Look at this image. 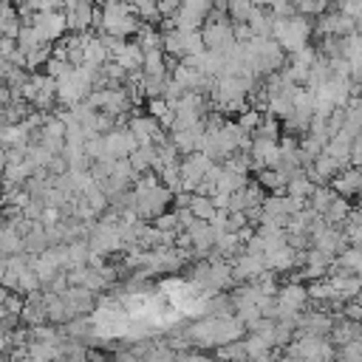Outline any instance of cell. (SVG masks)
Here are the masks:
<instances>
[{"label": "cell", "mask_w": 362, "mask_h": 362, "mask_svg": "<svg viewBox=\"0 0 362 362\" xmlns=\"http://www.w3.org/2000/svg\"><path fill=\"white\" fill-rule=\"evenodd\" d=\"M328 187L339 195V198H354V195H362V170L359 167H345V170H339L331 181H328Z\"/></svg>", "instance_id": "9"}, {"label": "cell", "mask_w": 362, "mask_h": 362, "mask_svg": "<svg viewBox=\"0 0 362 362\" xmlns=\"http://www.w3.org/2000/svg\"><path fill=\"white\" fill-rule=\"evenodd\" d=\"M20 28H23V20H20V14H17V6L0 3V37L17 40Z\"/></svg>", "instance_id": "14"}, {"label": "cell", "mask_w": 362, "mask_h": 362, "mask_svg": "<svg viewBox=\"0 0 362 362\" xmlns=\"http://www.w3.org/2000/svg\"><path fill=\"white\" fill-rule=\"evenodd\" d=\"M85 362H105V359H102V356H96V354H93V356H88V359H85Z\"/></svg>", "instance_id": "25"}, {"label": "cell", "mask_w": 362, "mask_h": 362, "mask_svg": "<svg viewBox=\"0 0 362 362\" xmlns=\"http://www.w3.org/2000/svg\"><path fill=\"white\" fill-rule=\"evenodd\" d=\"M314 34V25L308 17H300L297 11L291 17H272V40L283 48V54H297L308 48V40Z\"/></svg>", "instance_id": "1"}, {"label": "cell", "mask_w": 362, "mask_h": 362, "mask_svg": "<svg viewBox=\"0 0 362 362\" xmlns=\"http://www.w3.org/2000/svg\"><path fill=\"white\" fill-rule=\"evenodd\" d=\"M260 119H263V113L260 110H255V107H243L240 113H238V119H235V124L243 130V133H255L257 130V124H260Z\"/></svg>", "instance_id": "20"}, {"label": "cell", "mask_w": 362, "mask_h": 362, "mask_svg": "<svg viewBox=\"0 0 362 362\" xmlns=\"http://www.w3.org/2000/svg\"><path fill=\"white\" fill-rule=\"evenodd\" d=\"M314 181L303 173V170H297L291 178H288V184H286V195H291V198H300V201H308V195L314 192Z\"/></svg>", "instance_id": "15"}, {"label": "cell", "mask_w": 362, "mask_h": 362, "mask_svg": "<svg viewBox=\"0 0 362 362\" xmlns=\"http://www.w3.org/2000/svg\"><path fill=\"white\" fill-rule=\"evenodd\" d=\"M255 3H226V17L229 23H246L255 14Z\"/></svg>", "instance_id": "21"}, {"label": "cell", "mask_w": 362, "mask_h": 362, "mask_svg": "<svg viewBox=\"0 0 362 362\" xmlns=\"http://www.w3.org/2000/svg\"><path fill=\"white\" fill-rule=\"evenodd\" d=\"M141 59H144V51H141L133 40H127V42L122 45V51H119L110 62H116L124 74H141Z\"/></svg>", "instance_id": "12"}, {"label": "cell", "mask_w": 362, "mask_h": 362, "mask_svg": "<svg viewBox=\"0 0 362 362\" xmlns=\"http://www.w3.org/2000/svg\"><path fill=\"white\" fill-rule=\"evenodd\" d=\"M93 14H96V6L90 3H62L68 34H88V28L93 25Z\"/></svg>", "instance_id": "5"}, {"label": "cell", "mask_w": 362, "mask_h": 362, "mask_svg": "<svg viewBox=\"0 0 362 362\" xmlns=\"http://www.w3.org/2000/svg\"><path fill=\"white\" fill-rule=\"evenodd\" d=\"M189 238V249L198 255V257H206L212 249H215V229L206 223V221H192V226L184 232Z\"/></svg>", "instance_id": "10"}, {"label": "cell", "mask_w": 362, "mask_h": 362, "mask_svg": "<svg viewBox=\"0 0 362 362\" xmlns=\"http://www.w3.org/2000/svg\"><path fill=\"white\" fill-rule=\"evenodd\" d=\"M212 164H215V161H212L209 156H204V153H189V156H184V158L178 161L181 189H184V192H195V187L206 178V173H209Z\"/></svg>", "instance_id": "3"}, {"label": "cell", "mask_w": 362, "mask_h": 362, "mask_svg": "<svg viewBox=\"0 0 362 362\" xmlns=\"http://www.w3.org/2000/svg\"><path fill=\"white\" fill-rule=\"evenodd\" d=\"M331 328H334V317L328 311H308V314H300V322L294 328V337H331Z\"/></svg>", "instance_id": "6"}, {"label": "cell", "mask_w": 362, "mask_h": 362, "mask_svg": "<svg viewBox=\"0 0 362 362\" xmlns=\"http://www.w3.org/2000/svg\"><path fill=\"white\" fill-rule=\"evenodd\" d=\"M294 11L300 14V17H308V14H325L328 11V6L325 3H314V0H305V3H294Z\"/></svg>", "instance_id": "23"}, {"label": "cell", "mask_w": 362, "mask_h": 362, "mask_svg": "<svg viewBox=\"0 0 362 362\" xmlns=\"http://www.w3.org/2000/svg\"><path fill=\"white\" fill-rule=\"evenodd\" d=\"M187 209L192 212L195 221H206V223H209V218L215 215V206H212V201H209L206 195H192V201H189Z\"/></svg>", "instance_id": "19"}, {"label": "cell", "mask_w": 362, "mask_h": 362, "mask_svg": "<svg viewBox=\"0 0 362 362\" xmlns=\"http://www.w3.org/2000/svg\"><path fill=\"white\" fill-rule=\"evenodd\" d=\"M102 141H105V156H107L110 161H124V158H130V153L139 147L124 122H119L107 136H102Z\"/></svg>", "instance_id": "4"}, {"label": "cell", "mask_w": 362, "mask_h": 362, "mask_svg": "<svg viewBox=\"0 0 362 362\" xmlns=\"http://www.w3.org/2000/svg\"><path fill=\"white\" fill-rule=\"evenodd\" d=\"M337 11L345 14V17L356 25V31H362V3H342Z\"/></svg>", "instance_id": "22"}, {"label": "cell", "mask_w": 362, "mask_h": 362, "mask_svg": "<svg viewBox=\"0 0 362 362\" xmlns=\"http://www.w3.org/2000/svg\"><path fill=\"white\" fill-rule=\"evenodd\" d=\"M215 362H249V356H246V348H243V339H238V342H229V345H221V348H215Z\"/></svg>", "instance_id": "18"}, {"label": "cell", "mask_w": 362, "mask_h": 362, "mask_svg": "<svg viewBox=\"0 0 362 362\" xmlns=\"http://www.w3.org/2000/svg\"><path fill=\"white\" fill-rule=\"evenodd\" d=\"M229 266H232V280H238V283H255L266 272L263 257L260 255H246V252H240Z\"/></svg>", "instance_id": "8"}, {"label": "cell", "mask_w": 362, "mask_h": 362, "mask_svg": "<svg viewBox=\"0 0 362 362\" xmlns=\"http://www.w3.org/2000/svg\"><path fill=\"white\" fill-rule=\"evenodd\" d=\"M59 300L65 303L71 320H74V317H82V314H88V311L93 308V294H90L88 288H82V286H68V288L59 294Z\"/></svg>", "instance_id": "11"}, {"label": "cell", "mask_w": 362, "mask_h": 362, "mask_svg": "<svg viewBox=\"0 0 362 362\" xmlns=\"http://www.w3.org/2000/svg\"><path fill=\"white\" fill-rule=\"evenodd\" d=\"M28 25H34V31L40 34V40L48 42V45H51L54 40H59V37L68 31L62 11H42V14H34Z\"/></svg>", "instance_id": "7"}, {"label": "cell", "mask_w": 362, "mask_h": 362, "mask_svg": "<svg viewBox=\"0 0 362 362\" xmlns=\"http://www.w3.org/2000/svg\"><path fill=\"white\" fill-rule=\"evenodd\" d=\"M3 280H6V257H0V288H3Z\"/></svg>", "instance_id": "24"}, {"label": "cell", "mask_w": 362, "mask_h": 362, "mask_svg": "<svg viewBox=\"0 0 362 362\" xmlns=\"http://www.w3.org/2000/svg\"><path fill=\"white\" fill-rule=\"evenodd\" d=\"M359 198H362V195H359Z\"/></svg>", "instance_id": "26"}, {"label": "cell", "mask_w": 362, "mask_h": 362, "mask_svg": "<svg viewBox=\"0 0 362 362\" xmlns=\"http://www.w3.org/2000/svg\"><path fill=\"white\" fill-rule=\"evenodd\" d=\"M337 198V192L328 187V184H317L314 187V192L308 195V201H305V206L314 212V215H322L328 206H331V201Z\"/></svg>", "instance_id": "16"}, {"label": "cell", "mask_w": 362, "mask_h": 362, "mask_svg": "<svg viewBox=\"0 0 362 362\" xmlns=\"http://www.w3.org/2000/svg\"><path fill=\"white\" fill-rule=\"evenodd\" d=\"M110 59H107V51H105V45L99 42V37L96 34H85V42H82V65H90V68H102V65H107Z\"/></svg>", "instance_id": "13"}, {"label": "cell", "mask_w": 362, "mask_h": 362, "mask_svg": "<svg viewBox=\"0 0 362 362\" xmlns=\"http://www.w3.org/2000/svg\"><path fill=\"white\" fill-rule=\"evenodd\" d=\"M48 42H42L40 40V34L34 31V25H23L20 28V34H17V51H23L25 57L28 54H34V51H40V48H45Z\"/></svg>", "instance_id": "17"}, {"label": "cell", "mask_w": 362, "mask_h": 362, "mask_svg": "<svg viewBox=\"0 0 362 362\" xmlns=\"http://www.w3.org/2000/svg\"><path fill=\"white\" fill-rule=\"evenodd\" d=\"M93 25L99 28V34H110V37L127 40V37H136L141 23L136 20L133 6H127V3H105L102 8H96Z\"/></svg>", "instance_id": "2"}]
</instances>
